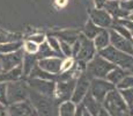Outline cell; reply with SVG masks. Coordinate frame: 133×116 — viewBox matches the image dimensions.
I'll return each instance as SVG.
<instances>
[{"instance_id": "6da1fadb", "label": "cell", "mask_w": 133, "mask_h": 116, "mask_svg": "<svg viewBox=\"0 0 133 116\" xmlns=\"http://www.w3.org/2000/svg\"><path fill=\"white\" fill-rule=\"evenodd\" d=\"M102 107L111 116H131L129 106L117 88H114L107 94L102 102Z\"/></svg>"}, {"instance_id": "7a4b0ae2", "label": "cell", "mask_w": 133, "mask_h": 116, "mask_svg": "<svg viewBox=\"0 0 133 116\" xmlns=\"http://www.w3.org/2000/svg\"><path fill=\"white\" fill-rule=\"evenodd\" d=\"M114 68V64H111L109 60H107L97 52L90 60L86 63L85 73L89 77V79H105L107 74Z\"/></svg>"}, {"instance_id": "3957f363", "label": "cell", "mask_w": 133, "mask_h": 116, "mask_svg": "<svg viewBox=\"0 0 133 116\" xmlns=\"http://www.w3.org/2000/svg\"><path fill=\"white\" fill-rule=\"evenodd\" d=\"M98 55H101L102 57L109 60L115 66H119V68L125 69L127 71H130L133 68V56L127 55L121 50H117L111 45L98 51Z\"/></svg>"}, {"instance_id": "277c9868", "label": "cell", "mask_w": 133, "mask_h": 116, "mask_svg": "<svg viewBox=\"0 0 133 116\" xmlns=\"http://www.w3.org/2000/svg\"><path fill=\"white\" fill-rule=\"evenodd\" d=\"M29 86L24 80H17L7 84V103H16L28 100L29 97Z\"/></svg>"}, {"instance_id": "5b68a950", "label": "cell", "mask_w": 133, "mask_h": 116, "mask_svg": "<svg viewBox=\"0 0 133 116\" xmlns=\"http://www.w3.org/2000/svg\"><path fill=\"white\" fill-rule=\"evenodd\" d=\"M27 84L37 94L43 95V96L49 97V99L55 96L56 81L44 80V79H38V78H29Z\"/></svg>"}, {"instance_id": "8992f818", "label": "cell", "mask_w": 133, "mask_h": 116, "mask_svg": "<svg viewBox=\"0 0 133 116\" xmlns=\"http://www.w3.org/2000/svg\"><path fill=\"white\" fill-rule=\"evenodd\" d=\"M78 41H79V43H80V48H79V51H78V53H76V56L74 57V59L79 60V62L87 63V62H89L96 55L97 50L93 43V40L87 38L86 36L82 35L81 33L79 34Z\"/></svg>"}, {"instance_id": "52a82bcc", "label": "cell", "mask_w": 133, "mask_h": 116, "mask_svg": "<svg viewBox=\"0 0 133 116\" xmlns=\"http://www.w3.org/2000/svg\"><path fill=\"white\" fill-rule=\"evenodd\" d=\"M115 87V85H112L111 82H109L107 79H90V87H89V93L93 95L94 97L98 102H103V100L105 99L107 94L112 91Z\"/></svg>"}, {"instance_id": "ba28073f", "label": "cell", "mask_w": 133, "mask_h": 116, "mask_svg": "<svg viewBox=\"0 0 133 116\" xmlns=\"http://www.w3.org/2000/svg\"><path fill=\"white\" fill-rule=\"evenodd\" d=\"M75 81H76V78L68 79V80L56 81L55 97L59 103L71 100L74 91V86H75Z\"/></svg>"}, {"instance_id": "9c48e42d", "label": "cell", "mask_w": 133, "mask_h": 116, "mask_svg": "<svg viewBox=\"0 0 133 116\" xmlns=\"http://www.w3.org/2000/svg\"><path fill=\"white\" fill-rule=\"evenodd\" d=\"M89 87H90V79L86 73H82L76 78L75 86H74V91L71 97V101L74 102L75 105L81 103L82 99L86 96V94L89 92Z\"/></svg>"}, {"instance_id": "30bf717a", "label": "cell", "mask_w": 133, "mask_h": 116, "mask_svg": "<svg viewBox=\"0 0 133 116\" xmlns=\"http://www.w3.org/2000/svg\"><path fill=\"white\" fill-rule=\"evenodd\" d=\"M89 20L101 29H110L114 23V17L103 8H95L89 11Z\"/></svg>"}, {"instance_id": "8fae6325", "label": "cell", "mask_w": 133, "mask_h": 116, "mask_svg": "<svg viewBox=\"0 0 133 116\" xmlns=\"http://www.w3.org/2000/svg\"><path fill=\"white\" fill-rule=\"evenodd\" d=\"M8 116H39L35 107L28 100L7 106Z\"/></svg>"}, {"instance_id": "7c38bea8", "label": "cell", "mask_w": 133, "mask_h": 116, "mask_svg": "<svg viewBox=\"0 0 133 116\" xmlns=\"http://www.w3.org/2000/svg\"><path fill=\"white\" fill-rule=\"evenodd\" d=\"M24 51L21 49L14 51V52L5 53V55H0V62H1V71H8L16 66H20L22 64V59H23Z\"/></svg>"}, {"instance_id": "4fadbf2b", "label": "cell", "mask_w": 133, "mask_h": 116, "mask_svg": "<svg viewBox=\"0 0 133 116\" xmlns=\"http://www.w3.org/2000/svg\"><path fill=\"white\" fill-rule=\"evenodd\" d=\"M110 34V45L114 46L117 50H121L123 52L127 53L130 56H133V46H132V40L125 38L117 34L115 30L109 29Z\"/></svg>"}, {"instance_id": "5bb4252c", "label": "cell", "mask_w": 133, "mask_h": 116, "mask_svg": "<svg viewBox=\"0 0 133 116\" xmlns=\"http://www.w3.org/2000/svg\"><path fill=\"white\" fill-rule=\"evenodd\" d=\"M61 62H63L61 57H48L38 59L37 65L49 73L57 76L61 72Z\"/></svg>"}, {"instance_id": "9a60e30c", "label": "cell", "mask_w": 133, "mask_h": 116, "mask_svg": "<svg viewBox=\"0 0 133 116\" xmlns=\"http://www.w3.org/2000/svg\"><path fill=\"white\" fill-rule=\"evenodd\" d=\"M103 9H105L116 21L117 20H122V19H127L130 15L129 12L121 8L119 0H107L103 6Z\"/></svg>"}, {"instance_id": "2e32d148", "label": "cell", "mask_w": 133, "mask_h": 116, "mask_svg": "<svg viewBox=\"0 0 133 116\" xmlns=\"http://www.w3.org/2000/svg\"><path fill=\"white\" fill-rule=\"evenodd\" d=\"M23 72H22V66H16V68L8 70V71H0V84H8V82L17 81L22 79Z\"/></svg>"}, {"instance_id": "e0dca14e", "label": "cell", "mask_w": 133, "mask_h": 116, "mask_svg": "<svg viewBox=\"0 0 133 116\" xmlns=\"http://www.w3.org/2000/svg\"><path fill=\"white\" fill-rule=\"evenodd\" d=\"M81 105L83 106V108H85L87 112H89L93 116H96L97 114H98L99 110H101V108H102V103L97 101V100L89 92L87 93L86 96L82 99Z\"/></svg>"}, {"instance_id": "ac0fdd59", "label": "cell", "mask_w": 133, "mask_h": 116, "mask_svg": "<svg viewBox=\"0 0 133 116\" xmlns=\"http://www.w3.org/2000/svg\"><path fill=\"white\" fill-rule=\"evenodd\" d=\"M93 43L95 45L97 52L103 49H105L107 46L110 45V34H109V29H101V32L98 33L95 38L93 40Z\"/></svg>"}, {"instance_id": "d6986e66", "label": "cell", "mask_w": 133, "mask_h": 116, "mask_svg": "<svg viewBox=\"0 0 133 116\" xmlns=\"http://www.w3.org/2000/svg\"><path fill=\"white\" fill-rule=\"evenodd\" d=\"M127 74H130V72L127 71V70L122 69V68H119V66H115V68L107 74L105 79L109 82H111L112 85H115V87H116V85L118 84L124 77H126Z\"/></svg>"}, {"instance_id": "ffe728a7", "label": "cell", "mask_w": 133, "mask_h": 116, "mask_svg": "<svg viewBox=\"0 0 133 116\" xmlns=\"http://www.w3.org/2000/svg\"><path fill=\"white\" fill-rule=\"evenodd\" d=\"M38 58L36 55H29V53H24L23 59H22V72H23V77H28L31 72V70L37 65Z\"/></svg>"}, {"instance_id": "44dd1931", "label": "cell", "mask_w": 133, "mask_h": 116, "mask_svg": "<svg viewBox=\"0 0 133 116\" xmlns=\"http://www.w3.org/2000/svg\"><path fill=\"white\" fill-rule=\"evenodd\" d=\"M79 34H80L79 30L67 29V30H61V32L53 33V34H51V35L56 36L59 41H64V42H67V43H70V44H73V43L78 40Z\"/></svg>"}, {"instance_id": "7402d4cb", "label": "cell", "mask_w": 133, "mask_h": 116, "mask_svg": "<svg viewBox=\"0 0 133 116\" xmlns=\"http://www.w3.org/2000/svg\"><path fill=\"white\" fill-rule=\"evenodd\" d=\"M36 56H37L38 59L48 58V57H61V58H64V56H61V55H59V53L55 52V51L51 49V46L46 43V41L38 46V51H37Z\"/></svg>"}, {"instance_id": "603a6c76", "label": "cell", "mask_w": 133, "mask_h": 116, "mask_svg": "<svg viewBox=\"0 0 133 116\" xmlns=\"http://www.w3.org/2000/svg\"><path fill=\"white\" fill-rule=\"evenodd\" d=\"M29 78H38V79H44V80H57V76L55 74H51L49 72L42 70L38 65H35V68L31 70L29 74Z\"/></svg>"}, {"instance_id": "cb8c5ba5", "label": "cell", "mask_w": 133, "mask_h": 116, "mask_svg": "<svg viewBox=\"0 0 133 116\" xmlns=\"http://www.w3.org/2000/svg\"><path fill=\"white\" fill-rule=\"evenodd\" d=\"M99 32H101V28L97 27L95 23H93L90 20L88 19V21L85 23V27H83L81 34L85 35L87 38H89V40H94V38H95V36L98 34Z\"/></svg>"}, {"instance_id": "d4e9b609", "label": "cell", "mask_w": 133, "mask_h": 116, "mask_svg": "<svg viewBox=\"0 0 133 116\" xmlns=\"http://www.w3.org/2000/svg\"><path fill=\"white\" fill-rule=\"evenodd\" d=\"M76 110V105L71 100L61 102L59 106V116H74Z\"/></svg>"}, {"instance_id": "484cf974", "label": "cell", "mask_w": 133, "mask_h": 116, "mask_svg": "<svg viewBox=\"0 0 133 116\" xmlns=\"http://www.w3.org/2000/svg\"><path fill=\"white\" fill-rule=\"evenodd\" d=\"M22 44H23V42H22L21 40L15 41V42H9V43H2V44H0V55L14 52V51L21 49Z\"/></svg>"}, {"instance_id": "4316f807", "label": "cell", "mask_w": 133, "mask_h": 116, "mask_svg": "<svg viewBox=\"0 0 133 116\" xmlns=\"http://www.w3.org/2000/svg\"><path fill=\"white\" fill-rule=\"evenodd\" d=\"M110 29L115 30L117 34H119L121 36H123V37L129 38V40H133V36H132L131 33H130V30L127 29V28H125L123 25H121L118 21H114V23H112V26H111Z\"/></svg>"}, {"instance_id": "83f0119b", "label": "cell", "mask_w": 133, "mask_h": 116, "mask_svg": "<svg viewBox=\"0 0 133 116\" xmlns=\"http://www.w3.org/2000/svg\"><path fill=\"white\" fill-rule=\"evenodd\" d=\"M21 36L19 34H14V33L5 32V30L0 29V44L2 43H9V42H15V41H20Z\"/></svg>"}, {"instance_id": "f1b7e54d", "label": "cell", "mask_w": 133, "mask_h": 116, "mask_svg": "<svg viewBox=\"0 0 133 116\" xmlns=\"http://www.w3.org/2000/svg\"><path fill=\"white\" fill-rule=\"evenodd\" d=\"M38 46L36 43L31 42L29 40H25L22 44V50L24 51V53H29V55H36L38 51Z\"/></svg>"}, {"instance_id": "f546056e", "label": "cell", "mask_w": 133, "mask_h": 116, "mask_svg": "<svg viewBox=\"0 0 133 116\" xmlns=\"http://www.w3.org/2000/svg\"><path fill=\"white\" fill-rule=\"evenodd\" d=\"M46 43L49 45L51 46V49H52L55 52H57V53H59V55H61V52H60V41L58 40L56 36H53V35H48L46 36ZM63 56V55H61ZM65 58V57H64Z\"/></svg>"}, {"instance_id": "4dcf8cb0", "label": "cell", "mask_w": 133, "mask_h": 116, "mask_svg": "<svg viewBox=\"0 0 133 116\" xmlns=\"http://www.w3.org/2000/svg\"><path fill=\"white\" fill-rule=\"evenodd\" d=\"M131 87H133V76L131 73L127 74L126 77H124V78L116 85L117 89H126V88H131Z\"/></svg>"}, {"instance_id": "1f68e13d", "label": "cell", "mask_w": 133, "mask_h": 116, "mask_svg": "<svg viewBox=\"0 0 133 116\" xmlns=\"http://www.w3.org/2000/svg\"><path fill=\"white\" fill-rule=\"evenodd\" d=\"M118 91L122 94L123 99L125 100L127 106H129V108L131 107V106H133V87L126 88V89H118Z\"/></svg>"}, {"instance_id": "d6a6232c", "label": "cell", "mask_w": 133, "mask_h": 116, "mask_svg": "<svg viewBox=\"0 0 133 116\" xmlns=\"http://www.w3.org/2000/svg\"><path fill=\"white\" fill-rule=\"evenodd\" d=\"M27 40L36 43L37 45H41L42 43H44L45 41H46V35L43 34V33H35V34H31V35L28 36Z\"/></svg>"}, {"instance_id": "836d02e7", "label": "cell", "mask_w": 133, "mask_h": 116, "mask_svg": "<svg viewBox=\"0 0 133 116\" xmlns=\"http://www.w3.org/2000/svg\"><path fill=\"white\" fill-rule=\"evenodd\" d=\"M60 52L64 57H72V44L60 41Z\"/></svg>"}, {"instance_id": "e575fe53", "label": "cell", "mask_w": 133, "mask_h": 116, "mask_svg": "<svg viewBox=\"0 0 133 116\" xmlns=\"http://www.w3.org/2000/svg\"><path fill=\"white\" fill-rule=\"evenodd\" d=\"M74 62H75V59L73 57L63 58V62H61V72H66L72 69V66L74 65Z\"/></svg>"}, {"instance_id": "d590c367", "label": "cell", "mask_w": 133, "mask_h": 116, "mask_svg": "<svg viewBox=\"0 0 133 116\" xmlns=\"http://www.w3.org/2000/svg\"><path fill=\"white\" fill-rule=\"evenodd\" d=\"M0 103L8 106L7 103V84H0Z\"/></svg>"}, {"instance_id": "8d00e7d4", "label": "cell", "mask_w": 133, "mask_h": 116, "mask_svg": "<svg viewBox=\"0 0 133 116\" xmlns=\"http://www.w3.org/2000/svg\"><path fill=\"white\" fill-rule=\"evenodd\" d=\"M119 6H121V8L124 9V11L132 13L133 12V0H124V1L119 0Z\"/></svg>"}, {"instance_id": "74e56055", "label": "cell", "mask_w": 133, "mask_h": 116, "mask_svg": "<svg viewBox=\"0 0 133 116\" xmlns=\"http://www.w3.org/2000/svg\"><path fill=\"white\" fill-rule=\"evenodd\" d=\"M116 21V20H115ZM121 25H123L125 28H127V29L130 30V33L132 34L133 36V21L132 20H130V19H122V20H117Z\"/></svg>"}, {"instance_id": "f35d334b", "label": "cell", "mask_w": 133, "mask_h": 116, "mask_svg": "<svg viewBox=\"0 0 133 116\" xmlns=\"http://www.w3.org/2000/svg\"><path fill=\"white\" fill-rule=\"evenodd\" d=\"M105 1H107V0H93L95 8H103V6H104V4H105Z\"/></svg>"}, {"instance_id": "ab89813d", "label": "cell", "mask_w": 133, "mask_h": 116, "mask_svg": "<svg viewBox=\"0 0 133 116\" xmlns=\"http://www.w3.org/2000/svg\"><path fill=\"white\" fill-rule=\"evenodd\" d=\"M82 112H83V106L81 103L76 105V110H75L74 116H82Z\"/></svg>"}, {"instance_id": "60d3db41", "label": "cell", "mask_w": 133, "mask_h": 116, "mask_svg": "<svg viewBox=\"0 0 133 116\" xmlns=\"http://www.w3.org/2000/svg\"><path fill=\"white\" fill-rule=\"evenodd\" d=\"M0 116H8L7 113V106L0 103Z\"/></svg>"}, {"instance_id": "b9f144b4", "label": "cell", "mask_w": 133, "mask_h": 116, "mask_svg": "<svg viewBox=\"0 0 133 116\" xmlns=\"http://www.w3.org/2000/svg\"><path fill=\"white\" fill-rule=\"evenodd\" d=\"M96 116H111V115H110L109 113L107 112V110L104 109L103 107H102V108H101V110H99V112H98V114H97Z\"/></svg>"}, {"instance_id": "7bdbcfd3", "label": "cell", "mask_w": 133, "mask_h": 116, "mask_svg": "<svg viewBox=\"0 0 133 116\" xmlns=\"http://www.w3.org/2000/svg\"><path fill=\"white\" fill-rule=\"evenodd\" d=\"M82 116H93L90 114V113L89 112H87V110L85 109V108H83V112H82Z\"/></svg>"}, {"instance_id": "ee69618b", "label": "cell", "mask_w": 133, "mask_h": 116, "mask_svg": "<svg viewBox=\"0 0 133 116\" xmlns=\"http://www.w3.org/2000/svg\"><path fill=\"white\" fill-rule=\"evenodd\" d=\"M130 115L133 116V106H131V107H130Z\"/></svg>"}, {"instance_id": "f6af8a7d", "label": "cell", "mask_w": 133, "mask_h": 116, "mask_svg": "<svg viewBox=\"0 0 133 116\" xmlns=\"http://www.w3.org/2000/svg\"><path fill=\"white\" fill-rule=\"evenodd\" d=\"M127 19H130V20H132V21H133V12L130 13V15H129V17H127Z\"/></svg>"}, {"instance_id": "bcb514c9", "label": "cell", "mask_w": 133, "mask_h": 116, "mask_svg": "<svg viewBox=\"0 0 133 116\" xmlns=\"http://www.w3.org/2000/svg\"><path fill=\"white\" fill-rule=\"evenodd\" d=\"M129 72H130V73H131V74H132V76H133V68H132L131 70H130V71H129Z\"/></svg>"}, {"instance_id": "7dc6e473", "label": "cell", "mask_w": 133, "mask_h": 116, "mask_svg": "<svg viewBox=\"0 0 133 116\" xmlns=\"http://www.w3.org/2000/svg\"><path fill=\"white\" fill-rule=\"evenodd\" d=\"M0 71H1V62H0Z\"/></svg>"}, {"instance_id": "c3c4849f", "label": "cell", "mask_w": 133, "mask_h": 116, "mask_svg": "<svg viewBox=\"0 0 133 116\" xmlns=\"http://www.w3.org/2000/svg\"><path fill=\"white\" fill-rule=\"evenodd\" d=\"M132 46H133V40H132Z\"/></svg>"}, {"instance_id": "681fc988", "label": "cell", "mask_w": 133, "mask_h": 116, "mask_svg": "<svg viewBox=\"0 0 133 116\" xmlns=\"http://www.w3.org/2000/svg\"><path fill=\"white\" fill-rule=\"evenodd\" d=\"M121 1H124V0H121Z\"/></svg>"}]
</instances>
